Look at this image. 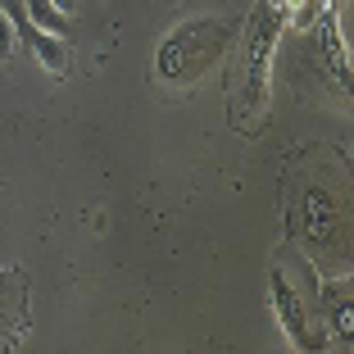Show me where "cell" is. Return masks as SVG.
Wrapping results in <instances>:
<instances>
[{"label": "cell", "mask_w": 354, "mask_h": 354, "mask_svg": "<svg viewBox=\"0 0 354 354\" xmlns=\"http://www.w3.org/2000/svg\"><path fill=\"white\" fill-rule=\"evenodd\" d=\"M286 32V14L272 5V0H254L250 19L241 28V68L227 73L232 82V100H227V114L236 123V132L254 136L263 123H268V100H272V55H277V41Z\"/></svg>", "instance_id": "6da1fadb"}, {"label": "cell", "mask_w": 354, "mask_h": 354, "mask_svg": "<svg viewBox=\"0 0 354 354\" xmlns=\"http://www.w3.org/2000/svg\"><path fill=\"white\" fill-rule=\"evenodd\" d=\"M236 37H241V23L232 14H196V19L177 23L164 41H159L155 77L164 86H177V91L182 86H196L236 46Z\"/></svg>", "instance_id": "7a4b0ae2"}, {"label": "cell", "mask_w": 354, "mask_h": 354, "mask_svg": "<svg viewBox=\"0 0 354 354\" xmlns=\"http://www.w3.org/2000/svg\"><path fill=\"white\" fill-rule=\"evenodd\" d=\"M268 304H272V318H277V327H281V336H286L291 350H300V354L309 350L313 354V350H323V345H327V332L313 323L309 304H304V291L281 268L268 272Z\"/></svg>", "instance_id": "3957f363"}, {"label": "cell", "mask_w": 354, "mask_h": 354, "mask_svg": "<svg viewBox=\"0 0 354 354\" xmlns=\"http://www.w3.org/2000/svg\"><path fill=\"white\" fill-rule=\"evenodd\" d=\"M313 286H318V309H323L332 336H341V345H350V336H354V323H350L354 277H350V272H341V277H323V281H313Z\"/></svg>", "instance_id": "277c9868"}, {"label": "cell", "mask_w": 354, "mask_h": 354, "mask_svg": "<svg viewBox=\"0 0 354 354\" xmlns=\"http://www.w3.org/2000/svg\"><path fill=\"white\" fill-rule=\"evenodd\" d=\"M23 46H32L37 64H41L50 77H64V73H68V37H55V32L32 28L28 37H23Z\"/></svg>", "instance_id": "5b68a950"}, {"label": "cell", "mask_w": 354, "mask_h": 354, "mask_svg": "<svg viewBox=\"0 0 354 354\" xmlns=\"http://www.w3.org/2000/svg\"><path fill=\"white\" fill-rule=\"evenodd\" d=\"M28 5V23L41 32H55V37H68L73 32V14H64L55 0H23Z\"/></svg>", "instance_id": "8992f818"}, {"label": "cell", "mask_w": 354, "mask_h": 354, "mask_svg": "<svg viewBox=\"0 0 354 354\" xmlns=\"http://www.w3.org/2000/svg\"><path fill=\"white\" fill-rule=\"evenodd\" d=\"M272 5L286 14V28H309L318 14V0H272Z\"/></svg>", "instance_id": "52a82bcc"}, {"label": "cell", "mask_w": 354, "mask_h": 354, "mask_svg": "<svg viewBox=\"0 0 354 354\" xmlns=\"http://www.w3.org/2000/svg\"><path fill=\"white\" fill-rule=\"evenodd\" d=\"M19 28L10 23V14L0 10V64H14V55H19Z\"/></svg>", "instance_id": "ba28073f"}, {"label": "cell", "mask_w": 354, "mask_h": 354, "mask_svg": "<svg viewBox=\"0 0 354 354\" xmlns=\"http://www.w3.org/2000/svg\"><path fill=\"white\" fill-rule=\"evenodd\" d=\"M55 5H59L64 14H73V10H77V0H55Z\"/></svg>", "instance_id": "9c48e42d"}]
</instances>
